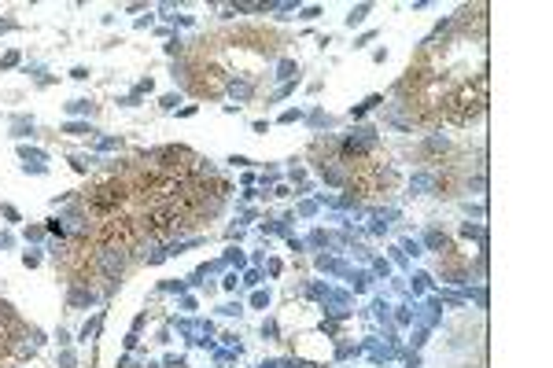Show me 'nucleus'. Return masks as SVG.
Wrapping results in <instances>:
<instances>
[{
  "label": "nucleus",
  "mask_w": 553,
  "mask_h": 368,
  "mask_svg": "<svg viewBox=\"0 0 553 368\" xmlns=\"http://www.w3.org/2000/svg\"><path fill=\"white\" fill-rule=\"evenodd\" d=\"M483 99H487V81L480 78V85H476V93H472V85H465L461 93H454L446 99V114H450V122H458V125H469L476 114L483 111Z\"/></svg>",
  "instance_id": "obj_1"
},
{
  "label": "nucleus",
  "mask_w": 553,
  "mask_h": 368,
  "mask_svg": "<svg viewBox=\"0 0 553 368\" xmlns=\"http://www.w3.org/2000/svg\"><path fill=\"white\" fill-rule=\"evenodd\" d=\"M122 199H125V188L111 181V184H104V188H100V192H96V195H93L89 202H93L96 210H111V207H118Z\"/></svg>",
  "instance_id": "obj_2"
},
{
  "label": "nucleus",
  "mask_w": 553,
  "mask_h": 368,
  "mask_svg": "<svg viewBox=\"0 0 553 368\" xmlns=\"http://www.w3.org/2000/svg\"><path fill=\"white\" fill-rule=\"evenodd\" d=\"M122 262H125L122 247H104V250H100V265H104V273H118Z\"/></svg>",
  "instance_id": "obj_3"
}]
</instances>
